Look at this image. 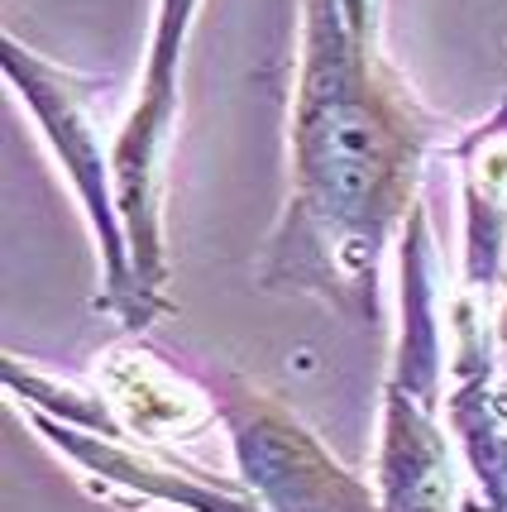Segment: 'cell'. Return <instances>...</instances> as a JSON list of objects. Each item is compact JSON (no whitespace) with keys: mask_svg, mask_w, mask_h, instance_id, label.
Returning a JSON list of instances; mask_svg holds the SVG:
<instances>
[{"mask_svg":"<svg viewBox=\"0 0 507 512\" xmlns=\"http://www.w3.org/2000/svg\"><path fill=\"white\" fill-rule=\"evenodd\" d=\"M436 388L388 379L378 441V512H450L445 436L436 426Z\"/></svg>","mask_w":507,"mask_h":512,"instance_id":"obj_6","label":"cell"},{"mask_svg":"<svg viewBox=\"0 0 507 512\" xmlns=\"http://www.w3.org/2000/svg\"><path fill=\"white\" fill-rule=\"evenodd\" d=\"M345 10L354 24H369V0H345Z\"/></svg>","mask_w":507,"mask_h":512,"instance_id":"obj_8","label":"cell"},{"mask_svg":"<svg viewBox=\"0 0 507 512\" xmlns=\"http://www.w3.org/2000/svg\"><path fill=\"white\" fill-rule=\"evenodd\" d=\"M29 422L44 431V441L53 450H63L72 465L82 469L91 489L101 498H134V503H158V508H177V512H264L259 498H244V493L211 484L201 474L158 460L149 450H134L115 436H96V431H77L44 417V412H29Z\"/></svg>","mask_w":507,"mask_h":512,"instance_id":"obj_5","label":"cell"},{"mask_svg":"<svg viewBox=\"0 0 507 512\" xmlns=\"http://www.w3.org/2000/svg\"><path fill=\"white\" fill-rule=\"evenodd\" d=\"M0 48H5L0 53L5 77L15 82L20 101L34 111L44 139L53 144V154L63 163L67 182L82 197V211H87L96 249H101V283H106L101 302H106V312H115L125 326H149L154 312H149V302L139 292V278H134L130 235H125V221H120V197H115V158H106L101 130H96L101 82L44 63L39 53L20 48L15 39H5Z\"/></svg>","mask_w":507,"mask_h":512,"instance_id":"obj_2","label":"cell"},{"mask_svg":"<svg viewBox=\"0 0 507 512\" xmlns=\"http://www.w3.org/2000/svg\"><path fill=\"white\" fill-rule=\"evenodd\" d=\"M96 393L111 402L120 417L125 436L149 441H168V436H192L216 417V402H206L187 379H177L158 355L139 350V345H115L96 364Z\"/></svg>","mask_w":507,"mask_h":512,"instance_id":"obj_7","label":"cell"},{"mask_svg":"<svg viewBox=\"0 0 507 512\" xmlns=\"http://www.w3.org/2000/svg\"><path fill=\"white\" fill-rule=\"evenodd\" d=\"M426 130L345 0H302V77L292 106V197L268 278L321 292L374 321L378 259L412 206Z\"/></svg>","mask_w":507,"mask_h":512,"instance_id":"obj_1","label":"cell"},{"mask_svg":"<svg viewBox=\"0 0 507 512\" xmlns=\"http://www.w3.org/2000/svg\"><path fill=\"white\" fill-rule=\"evenodd\" d=\"M244 484L264 512H378V493L359 484L278 398L225 379L216 393Z\"/></svg>","mask_w":507,"mask_h":512,"instance_id":"obj_4","label":"cell"},{"mask_svg":"<svg viewBox=\"0 0 507 512\" xmlns=\"http://www.w3.org/2000/svg\"><path fill=\"white\" fill-rule=\"evenodd\" d=\"M498 335H503V355H507V307H503V321H498Z\"/></svg>","mask_w":507,"mask_h":512,"instance_id":"obj_9","label":"cell"},{"mask_svg":"<svg viewBox=\"0 0 507 512\" xmlns=\"http://www.w3.org/2000/svg\"><path fill=\"white\" fill-rule=\"evenodd\" d=\"M201 0H158L154 44H149V67L144 87L134 101L130 120L115 134V197H120V221L130 235L134 278L149 302V312L168 307V249H163V154L173 139L177 115V67H182V44Z\"/></svg>","mask_w":507,"mask_h":512,"instance_id":"obj_3","label":"cell"}]
</instances>
